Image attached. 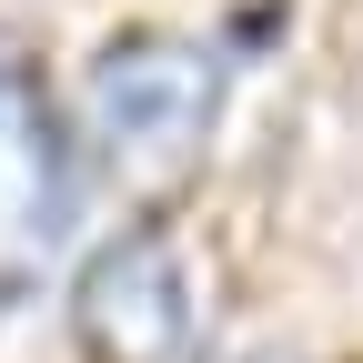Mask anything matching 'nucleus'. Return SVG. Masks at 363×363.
<instances>
[{
    "label": "nucleus",
    "instance_id": "nucleus-1",
    "mask_svg": "<svg viewBox=\"0 0 363 363\" xmlns=\"http://www.w3.org/2000/svg\"><path fill=\"white\" fill-rule=\"evenodd\" d=\"M81 131L121 192H182L222 131V51L192 30H111L81 71Z\"/></svg>",
    "mask_w": 363,
    "mask_h": 363
},
{
    "label": "nucleus",
    "instance_id": "nucleus-3",
    "mask_svg": "<svg viewBox=\"0 0 363 363\" xmlns=\"http://www.w3.org/2000/svg\"><path fill=\"white\" fill-rule=\"evenodd\" d=\"M71 333L91 363H202V303H192V262L162 222H131L71 283Z\"/></svg>",
    "mask_w": 363,
    "mask_h": 363
},
{
    "label": "nucleus",
    "instance_id": "nucleus-2",
    "mask_svg": "<svg viewBox=\"0 0 363 363\" xmlns=\"http://www.w3.org/2000/svg\"><path fill=\"white\" fill-rule=\"evenodd\" d=\"M71 202H81V162L51 81L30 61H0V313H21L40 272L61 262Z\"/></svg>",
    "mask_w": 363,
    "mask_h": 363
},
{
    "label": "nucleus",
    "instance_id": "nucleus-4",
    "mask_svg": "<svg viewBox=\"0 0 363 363\" xmlns=\"http://www.w3.org/2000/svg\"><path fill=\"white\" fill-rule=\"evenodd\" d=\"M202 363H212V353H202Z\"/></svg>",
    "mask_w": 363,
    "mask_h": 363
}]
</instances>
